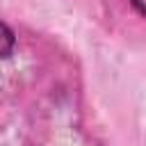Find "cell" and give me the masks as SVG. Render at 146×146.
Returning <instances> with one entry per match:
<instances>
[{
    "instance_id": "6da1fadb",
    "label": "cell",
    "mask_w": 146,
    "mask_h": 146,
    "mask_svg": "<svg viewBox=\"0 0 146 146\" xmlns=\"http://www.w3.org/2000/svg\"><path fill=\"white\" fill-rule=\"evenodd\" d=\"M11 50H14V34L5 23H0V59L7 57Z\"/></svg>"
},
{
    "instance_id": "7a4b0ae2",
    "label": "cell",
    "mask_w": 146,
    "mask_h": 146,
    "mask_svg": "<svg viewBox=\"0 0 146 146\" xmlns=\"http://www.w3.org/2000/svg\"><path fill=\"white\" fill-rule=\"evenodd\" d=\"M132 7H135L141 16H146V0H132Z\"/></svg>"
}]
</instances>
